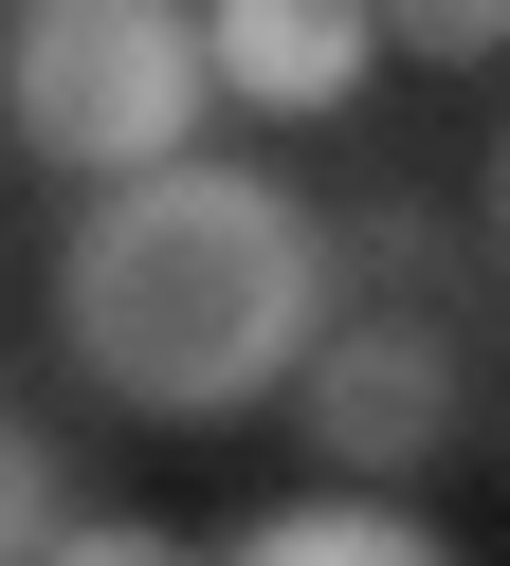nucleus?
<instances>
[{
	"label": "nucleus",
	"mask_w": 510,
	"mask_h": 566,
	"mask_svg": "<svg viewBox=\"0 0 510 566\" xmlns=\"http://www.w3.org/2000/svg\"><path fill=\"white\" fill-rule=\"evenodd\" d=\"M310 329H328V220L274 165H219V147H164L128 184H92V220L55 256V347L128 420L291 402Z\"/></svg>",
	"instance_id": "obj_1"
},
{
	"label": "nucleus",
	"mask_w": 510,
	"mask_h": 566,
	"mask_svg": "<svg viewBox=\"0 0 510 566\" xmlns=\"http://www.w3.org/2000/svg\"><path fill=\"white\" fill-rule=\"evenodd\" d=\"M201 111H219L201 0H19V38H0V128L55 184H128V165L201 147Z\"/></svg>",
	"instance_id": "obj_2"
},
{
	"label": "nucleus",
	"mask_w": 510,
	"mask_h": 566,
	"mask_svg": "<svg viewBox=\"0 0 510 566\" xmlns=\"http://www.w3.org/2000/svg\"><path fill=\"white\" fill-rule=\"evenodd\" d=\"M291 420H310V457L328 475H437V457L474 439V329L437 293H364V311H328L310 329V366H291Z\"/></svg>",
	"instance_id": "obj_3"
},
{
	"label": "nucleus",
	"mask_w": 510,
	"mask_h": 566,
	"mask_svg": "<svg viewBox=\"0 0 510 566\" xmlns=\"http://www.w3.org/2000/svg\"><path fill=\"white\" fill-rule=\"evenodd\" d=\"M201 55H219V92H237V111L310 128V111H347V92H364L383 0H201Z\"/></svg>",
	"instance_id": "obj_4"
},
{
	"label": "nucleus",
	"mask_w": 510,
	"mask_h": 566,
	"mask_svg": "<svg viewBox=\"0 0 510 566\" xmlns=\"http://www.w3.org/2000/svg\"><path fill=\"white\" fill-rule=\"evenodd\" d=\"M401 475H328V493H291V512H237V548L255 566H419L437 548V512H383Z\"/></svg>",
	"instance_id": "obj_5"
},
{
	"label": "nucleus",
	"mask_w": 510,
	"mask_h": 566,
	"mask_svg": "<svg viewBox=\"0 0 510 566\" xmlns=\"http://www.w3.org/2000/svg\"><path fill=\"white\" fill-rule=\"evenodd\" d=\"M92 548H109V566H128V548H146V530H109V512H92V493H73V457H55V439H36V420H0V566H92Z\"/></svg>",
	"instance_id": "obj_6"
},
{
	"label": "nucleus",
	"mask_w": 510,
	"mask_h": 566,
	"mask_svg": "<svg viewBox=\"0 0 510 566\" xmlns=\"http://www.w3.org/2000/svg\"><path fill=\"white\" fill-rule=\"evenodd\" d=\"M347 256H364V293H456V238H437V201H364V220H347Z\"/></svg>",
	"instance_id": "obj_7"
},
{
	"label": "nucleus",
	"mask_w": 510,
	"mask_h": 566,
	"mask_svg": "<svg viewBox=\"0 0 510 566\" xmlns=\"http://www.w3.org/2000/svg\"><path fill=\"white\" fill-rule=\"evenodd\" d=\"M383 55H437V74H474V55H510V0H383Z\"/></svg>",
	"instance_id": "obj_8"
},
{
	"label": "nucleus",
	"mask_w": 510,
	"mask_h": 566,
	"mask_svg": "<svg viewBox=\"0 0 510 566\" xmlns=\"http://www.w3.org/2000/svg\"><path fill=\"white\" fill-rule=\"evenodd\" d=\"M492 201H510V165H492Z\"/></svg>",
	"instance_id": "obj_9"
}]
</instances>
